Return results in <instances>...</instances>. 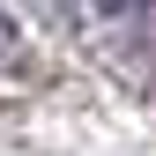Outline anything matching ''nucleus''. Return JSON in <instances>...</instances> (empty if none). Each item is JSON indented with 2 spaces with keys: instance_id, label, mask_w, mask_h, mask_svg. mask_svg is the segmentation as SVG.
Segmentation results:
<instances>
[{
  "instance_id": "obj_1",
  "label": "nucleus",
  "mask_w": 156,
  "mask_h": 156,
  "mask_svg": "<svg viewBox=\"0 0 156 156\" xmlns=\"http://www.w3.org/2000/svg\"><path fill=\"white\" fill-rule=\"evenodd\" d=\"M8 60H15V23L0 15V67H8Z\"/></svg>"
},
{
  "instance_id": "obj_2",
  "label": "nucleus",
  "mask_w": 156,
  "mask_h": 156,
  "mask_svg": "<svg viewBox=\"0 0 156 156\" xmlns=\"http://www.w3.org/2000/svg\"><path fill=\"white\" fill-rule=\"evenodd\" d=\"M97 8H112V15H126V8H141V0H97Z\"/></svg>"
}]
</instances>
